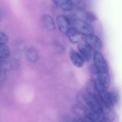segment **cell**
<instances>
[{
	"instance_id": "obj_1",
	"label": "cell",
	"mask_w": 122,
	"mask_h": 122,
	"mask_svg": "<svg viewBox=\"0 0 122 122\" xmlns=\"http://www.w3.org/2000/svg\"><path fill=\"white\" fill-rule=\"evenodd\" d=\"M78 104L90 109L101 116L103 106L100 101L87 93H79L76 96Z\"/></svg>"
},
{
	"instance_id": "obj_2",
	"label": "cell",
	"mask_w": 122,
	"mask_h": 122,
	"mask_svg": "<svg viewBox=\"0 0 122 122\" xmlns=\"http://www.w3.org/2000/svg\"><path fill=\"white\" fill-rule=\"evenodd\" d=\"M100 101L105 107L112 108L119 100V96L116 93L109 92L104 89L100 93Z\"/></svg>"
},
{
	"instance_id": "obj_3",
	"label": "cell",
	"mask_w": 122,
	"mask_h": 122,
	"mask_svg": "<svg viewBox=\"0 0 122 122\" xmlns=\"http://www.w3.org/2000/svg\"><path fill=\"white\" fill-rule=\"evenodd\" d=\"M93 61V65L97 71L96 77L101 75L109 73L107 63L101 52H96L94 53Z\"/></svg>"
},
{
	"instance_id": "obj_4",
	"label": "cell",
	"mask_w": 122,
	"mask_h": 122,
	"mask_svg": "<svg viewBox=\"0 0 122 122\" xmlns=\"http://www.w3.org/2000/svg\"><path fill=\"white\" fill-rule=\"evenodd\" d=\"M73 27L83 35H93L94 33L93 27L89 23L81 19L75 18L72 20Z\"/></svg>"
},
{
	"instance_id": "obj_5",
	"label": "cell",
	"mask_w": 122,
	"mask_h": 122,
	"mask_svg": "<svg viewBox=\"0 0 122 122\" xmlns=\"http://www.w3.org/2000/svg\"><path fill=\"white\" fill-rule=\"evenodd\" d=\"M83 41L92 51L95 52H100L102 47V42L101 40L93 35H83Z\"/></svg>"
},
{
	"instance_id": "obj_6",
	"label": "cell",
	"mask_w": 122,
	"mask_h": 122,
	"mask_svg": "<svg viewBox=\"0 0 122 122\" xmlns=\"http://www.w3.org/2000/svg\"><path fill=\"white\" fill-rule=\"evenodd\" d=\"M86 89L87 93L100 101L99 87L96 80L90 79L87 81L86 84Z\"/></svg>"
},
{
	"instance_id": "obj_7",
	"label": "cell",
	"mask_w": 122,
	"mask_h": 122,
	"mask_svg": "<svg viewBox=\"0 0 122 122\" xmlns=\"http://www.w3.org/2000/svg\"><path fill=\"white\" fill-rule=\"evenodd\" d=\"M56 20L59 30L62 33L66 34L71 28L70 20L65 15H59L56 17Z\"/></svg>"
},
{
	"instance_id": "obj_8",
	"label": "cell",
	"mask_w": 122,
	"mask_h": 122,
	"mask_svg": "<svg viewBox=\"0 0 122 122\" xmlns=\"http://www.w3.org/2000/svg\"><path fill=\"white\" fill-rule=\"evenodd\" d=\"M66 34L68 40L72 43H80L83 41V35L74 28H71Z\"/></svg>"
},
{
	"instance_id": "obj_9",
	"label": "cell",
	"mask_w": 122,
	"mask_h": 122,
	"mask_svg": "<svg viewBox=\"0 0 122 122\" xmlns=\"http://www.w3.org/2000/svg\"><path fill=\"white\" fill-rule=\"evenodd\" d=\"M78 50L85 62H88L90 61L92 56V51L87 45L84 43H80L78 45Z\"/></svg>"
},
{
	"instance_id": "obj_10",
	"label": "cell",
	"mask_w": 122,
	"mask_h": 122,
	"mask_svg": "<svg viewBox=\"0 0 122 122\" xmlns=\"http://www.w3.org/2000/svg\"><path fill=\"white\" fill-rule=\"evenodd\" d=\"M69 56L71 62L76 67L81 68L83 66L85 61L78 52L73 49H71Z\"/></svg>"
},
{
	"instance_id": "obj_11",
	"label": "cell",
	"mask_w": 122,
	"mask_h": 122,
	"mask_svg": "<svg viewBox=\"0 0 122 122\" xmlns=\"http://www.w3.org/2000/svg\"><path fill=\"white\" fill-rule=\"evenodd\" d=\"M52 2L57 7L64 11L68 12L73 9V5L72 0H53Z\"/></svg>"
},
{
	"instance_id": "obj_12",
	"label": "cell",
	"mask_w": 122,
	"mask_h": 122,
	"mask_svg": "<svg viewBox=\"0 0 122 122\" xmlns=\"http://www.w3.org/2000/svg\"><path fill=\"white\" fill-rule=\"evenodd\" d=\"M101 117L105 122H112L115 118L116 113L112 108L103 107V111Z\"/></svg>"
},
{
	"instance_id": "obj_13",
	"label": "cell",
	"mask_w": 122,
	"mask_h": 122,
	"mask_svg": "<svg viewBox=\"0 0 122 122\" xmlns=\"http://www.w3.org/2000/svg\"><path fill=\"white\" fill-rule=\"evenodd\" d=\"M42 22L44 27L50 31H53L56 29L55 21L51 16L45 15L42 18Z\"/></svg>"
},
{
	"instance_id": "obj_14",
	"label": "cell",
	"mask_w": 122,
	"mask_h": 122,
	"mask_svg": "<svg viewBox=\"0 0 122 122\" xmlns=\"http://www.w3.org/2000/svg\"><path fill=\"white\" fill-rule=\"evenodd\" d=\"M26 55L27 59L31 62H37L39 60V56L38 52L33 48H28L26 51Z\"/></svg>"
},
{
	"instance_id": "obj_15",
	"label": "cell",
	"mask_w": 122,
	"mask_h": 122,
	"mask_svg": "<svg viewBox=\"0 0 122 122\" xmlns=\"http://www.w3.org/2000/svg\"><path fill=\"white\" fill-rule=\"evenodd\" d=\"M10 54V50L7 45L0 44V60L8 58Z\"/></svg>"
},
{
	"instance_id": "obj_16",
	"label": "cell",
	"mask_w": 122,
	"mask_h": 122,
	"mask_svg": "<svg viewBox=\"0 0 122 122\" xmlns=\"http://www.w3.org/2000/svg\"><path fill=\"white\" fill-rule=\"evenodd\" d=\"M73 7H75L77 10L81 12H83L86 7V2L83 0H72Z\"/></svg>"
},
{
	"instance_id": "obj_17",
	"label": "cell",
	"mask_w": 122,
	"mask_h": 122,
	"mask_svg": "<svg viewBox=\"0 0 122 122\" xmlns=\"http://www.w3.org/2000/svg\"><path fill=\"white\" fill-rule=\"evenodd\" d=\"M84 11V15L85 19L86 20V22L89 24L96 21L97 17L93 12L91 11Z\"/></svg>"
},
{
	"instance_id": "obj_18",
	"label": "cell",
	"mask_w": 122,
	"mask_h": 122,
	"mask_svg": "<svg viewBox=\"0 0 122 122\" xmlns=\"http://www.w3.org/2000/svg\"><path fill=\"white\" fill-rule=\"evenodd\" d=\"M9 41V38L7 34L0 31V44L7 45Z\"/></svg>"
},
{
	"instance_id": "obj_19",
	"label": "cell",
	"mask_w": 122,
	"mask_h": 122,
	"mask_svg": "<svg viewBox=\"0 0 122 122\" xmlns=\"http://www.w3.org/2000/svg\"><path fill=\"white\" fill-rule=\"evenodd\" d=\"M55 47L58 53H63L65 52V48L62 45L59 43H55Z\"/></svg>"
},
{
	"instance_id": "obj_20",
	"label": "cell",
	"mask_w": 122,
	"mask_h": 122,
	"mask_svg": "<svg viewBox=\"0 0 122 122\" xmlns=\"http://www.w3.org/2000/svg\"><path fill=\"white\" fill-rule=\"evenodd\" d=\"M73 122H89L86 119L80 117L76 118L73 120Z\"/></svg>"
},
{
	"instance_id": "obj_21",
	"label": "cell",
	"mask_w": 122,
	"mask_h": 122,
	"mask_svg": "<svg viewBox=\"0 0 122 122\" xmlns=\"http://www.w3.org/2000/svg\"><path fill=\"white\" fill-rule=\"evenodd\" d=\"M1 62H0V76H2L3 75H4L5 72L3 71L2 69L1 66Z\"/></svg>"
},
{
	"instance_id": "obj_22",
	"label": "cell",
	"mask_w": 122,
	"mask_h": 122,
	"mask_svg": "<svg viewBox=\"0 0 122 122\" xmlns=\"http://www.w3.org/2000/svg\"><path fill=\"white\" fill-rule=\"evenodd\" d=\"M1 20V13H0V20Z\"/></svg>"
},
{
	"instance_id": "obj_23",
	"label": "cell",
	"mask_w": 122,
	"mask_h": 122,
	"mask_svg": "<svg viewBox=\"0 0 122 122\" xmlns=\"http://www.w3.org/2000/svg\"><path fill=\"white\" fill-rule=\"evenodd\" d=\"M105 122V121H104V122Z\"/></svg>"
}]
</instances>
